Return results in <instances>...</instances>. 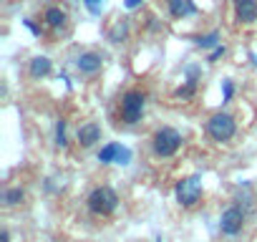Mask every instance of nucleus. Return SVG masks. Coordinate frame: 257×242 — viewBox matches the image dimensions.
<instances>
[{"label":"nucleus","mask_w":257,"mask_h":242,"mask_svg":"<svg viewBox=\"0 0 257 242\" xmlns=\"http://www.w3.org/2000/svg\"><path fill=\"white\" fill-rule=\"evenodd\" d=\"M78 144L83 147V149H88V147H93L96 142H101V127L96 124V121H88V124H81L78 127Z\"/></svg>","instance_id":"9"},{"label":"nucleus","mask_w":257,"mask_h":242,"mask_svg":"<svg viewBox=\"0 0 257 242\" xmlns=\"http://www.w3.org/2000/svg\"><path fill=\"white\" fill-rule=\"evenodd\" d=\"M66 11H61L58 6H51V8H46V13H43V21H46V26L48 28H53V31H58V28H63L66 26Z\"/></svg>","instance_id":"12"},{"label":"nucleus","mask_w":257,"mask_h":242,"mask_svg":"<svg viewBox=\"0 0 257 242\" xmlns=\"http://www.w3.org/2000/svg\"><path fill=\"white\" fill-rule=\"evenodd\" d=\"M232 96H234V83L229 78H224L222 81V101H232Z\"/></svg>","instance_id":"21"},{"label":"nucleus","mask_w":257,"mask_h":242,"mask_svg":"<svg viewBox=\"0 0 257 242\" xmlns=\"http://www.w3.org/2000/svg\"><path fill=\"white\" fill-rule=\"evenodd\" d=\"M174 194H177V202L182 207H194L202 199V177L192 174V177L179 179L174 187Z\"/></svg>","instance_id":"5"},{"label":"nucleus","mask_w":257,"mask_h":242,"mask_svg":"<svg viewBox=\"0 0 257 242\" xmlns=\"http://www.w3.org/2000/svg\"><path fill=\"white\" fill-rule=\"evenodd\" d=\"M86 204H88V212H93L98 217H108L118 207V194L111 187H96V189H91Z\"/></svg>","instance_id":"2"},{"label":"nucleus","mask_w":257,"mask_h":242,"mask_svg":"<svg viewBox=\"0 0 257 242\" xmlns=\"http://www.w3.org/2000/svg\"><path fill=\"white\" fill-rule=\"evenodd\" d=\"M51 68H53V63H51L48 56H36V58H31V63H28V73H31V78H36V81L46 78V76L51 73Z\"/></svg>","instance_id":"10"},{"label":"nucleus","mask_w":257,"mask_h":242,"mask_svg":"<svg viewBox=\"0 0 257 242\" xmlns=\"http://www.w3.org/2000/svg\"><path fill=\"white\" fill-rule=\"evenodd\" d=\"M83 6L91 16H101L103 8H106V0H83Z\"/></svg>","instance_id":"18"},{"label":"nucleus","mask_w":257,"mask_h":242,"mask_svg":"<svg viewBox=\"0 0 257 242\" xmlns=\"http://www.w3.org/2000/svg\"><path fill=\"white\" fill-rule=\"evenodd\" d=\"M184 76H187V81L197 83V81H199V68H197L194 63H189V66H184Z\"/></svg>","instance_id":"22"},{"label":"nucleus","mask_w":257,"mask_h":242,"mask_svg":"<svg viewBox=\"0 0 257 242\" xmlns=\"http://www.w3.org/2000/svg\"><path fill=\"white\" fill-rule=\"evenodd\" d=\"M147 106V96L142 91H126L121 96V118L123 124H139Z\"/></svg>","instance_id":"4"},{"label":"nucleus","mask_w":257,"mask_h":242,"mask_svg":"<svg viewBox=\"0 0 257 242\" xmlns=\"http://www.w3.org/2000/svg\"><path fill=\"white\" fill-rule=\"evenodd\" d=\"M53 142H56V147H58V149H66V147H68V137H66V121H63V118H58V121H56V139H53Z\"/></svg>","instance_id":"17"},{"label":"nucleus","mask_w":257,"mask_h":242,"mask_svg":"<svg viewBox=\"0 0 257 242\" xmlns=\"http://www.w3.org/2000/svg\"><path fill=\"white\" fill-rule=\"evenodd\" d=\"M118 147H121V144H113V142H111V144H106V147L98 152V162H101V164H116Z\"/></svg>","instance_id":"16"},{"label":"nucleus","mask_w":257,"mask_h":242,"mask_svg":"<svg viewBox=\"0 0 257 242\" xmlns=\"http://www.w3.org/2000/svg\"><path fill=\"white\" fill-rule=\"evenodd\" d=\"M23 23H26V28H28V31H31L33 36H41V28H38V26H36L33 21H23Z\"/></svg>","instance_id":"25"},{"label":"nucleus","mask_w":257,"mask_h":242,"mask_svg":"<svg viewBox=\"0 0 257 242\" xmlns=\"http://www.w3.org/2000/svg\"><path fill=\"white\" fill-rule=\"evenodd\" d=\"M101 66H103V58H101V53H93V51H86V53H81V56L76 58V68H78L81 73H86V76L98 73Z\"/></svg>","instance_id":"7"},{"label":"nucleus","mask_w":257,"mask_h":242,"mask_svg":"<svg viewBox=\"0 0 257 242\" xmlns=\"http://www.w3.org/2000/svg\"><path fill=\"white\" fill-rule=\"evenodd\" d=\"M242 227H244V209H239L237 204L227 207L219 217V232L227 237H234L242 232Z\"/></svg>","instance_id":"6"},{"label":"nucleus","mask_w":257,"mask_h":242,"mask_svg":"<svg viewBox=\"0 0 257 242\" xmlns=\"http://www.w3.org/2000/svg\"><path fill=\"white\" fill-rule=\"evenodd\" d=\"M194 91H197V83L187 81L184 86H179V88L174 91V96H177V98H189V96H194Z\"/></svg>","instance_id":"19"},{"label":"nucleus","mask_w":257,"mask_h":242,"mask_svg":"<svg viewBox=\"0 0 257 242\" xmlns=\"http://www.w3.org/2000/svg\"><path fill=\"white\" fill-rule=\"evenodd\" d=\"M224 53H227V48H224V46H217V48L212 51V56L207 58V63H217V61H219V58H222Z\"/></svg>","instance_id":"23"},{"label":"nucleus","mask_w":257,"mask_h":242,"mask_svg":"<svg viewBox=\"0 0 257 242\" xmlns=\"http://www.w3.org/2000/svg\"><path fill=\"white\" fill-rule=\"evenodd\" d=\"M179 147H182V134H179L177 129H172V127H162V129H157L154 137H152V149H154V154L162 157V159L174 157V154L179 152Z\"/></svg>","instance_id":"1"},{"label":"nucleus","mask_w":257,"mask_h":242,"mask_svg":"<svg viewBox=\"0 0 257 242\" xmlns=\"http://www.w3.org/2000/svg\"><path fill=\"white\" fill-rule=\"evenodd\" d=\"M169 13L174 18H189L197 13V6H194V0H169Z\"/></svg>","instance_id":"11"},{"label":"nucleus","mask_w":257,"mask_h":242,"mask_svg":"<svg viewBox=\"0 0 257 242\" xmlns=\"http://www.w3.org/2000/svg\"><path fill=\"white\" fill-rule=\"evenodd\" d=\"M142 3H144V0H126V11H137V8H142Z\"/></svg>","instance_id":"24"},{"label":"nucleus","mask_w":257,"mask_h":242,"mask_svg":"<svg viewBox=\"0 0 257 242\" xmlns=\"http://www.w3.org/2000/svg\"><path fill=\"white\" fill-rule=\"evenodd\" d=\"M128 162H132V149H128V147H118V154H116V164H128Z\"/></svg>","instance_id":"20"},{"label":"nucleus","mask_w":257,"mask_h":242,"mask_svg":"<svg viewBox=\"0 0 257 242\" xmlns=\"http://www.w3.org/2000/svg\"><path fill=\"white\" fill-rule=\"evenodd\" d=\"M207 134H209V139L212 142H229L234 134H237V121H234V116L232 113H224V111H219V113H214L209 121H207Z\"/></svg>","instance_id":"3"},{"label":"nucleus","mask_w":257,"mask_h":242,"mask_svg":"<svg viewBox=\"0 0 257 242\" xmlns=\"http://www.w3.org/2000/svg\"><path fill=\"white\" fill-rule=\"evenodd\" d=\"M23 197H26V192H23L21 187H11V189L3 192V204H6V207H16V204L23 202Z\"/></svg>","instance_id":"15"},{"label":"nucleus","mask_w":257,"mask_h":242,"mask_svg":"<svg viewBox=\"0 0 257 242\" xmlns=\"http://www.w3.org/2000/svg\"><path fill=\"white\" fill-rule=\"evenodd\" d=\"M232 3H234V13L239 23L252 26L257 21V0H232Z\"/></svg>","instance_id":"8"},{"label":"nucleus","mask_w":257,"mask_h":242,"mask_svg":"<svg viewBox=\"0 0 257 242\" xmlns=\"http://www.w3.org/2000/svg\"><path fill=\"white\" fill-rule=\"evenodd\" d=\"M0 242H11V232H8V229L0 232Z\"/></svg>","instance_id":"26"},{"label":"nucleus","mask_w":257,"mask_h":242,"mask_svg":"<svg viewBox=\"0 0 257 242\" xmlns=\"http://www.w3.org/2000/svg\"><path fill=\"white\" fill-rule=\"evenodd\" d=\"M126 38H128V21L121 18V21H116V23L108 28V41H111V43H123Z\"/></svg>","instance_id":"13"},{"label":"nucleus","mask_w":257,"mask_h":242,"mask_svg":"<svg viewBox=\"0 0 257 242\" xmlns=\"http://www.w3.org/2000/svg\"><path fill=\"white\" fill-rule=\"evenodd\" d=\"M194 46H197V48H202V51H207V48H217V46H219V33H217V31H212V33L197 36V38H194Z\"/></svg>","instance_id":"14"},{"label":"nucleus","mask_w":257,"mask_h":242,"mask_svg":"<svg viewBox=\"0 0 257 242\" xmlns=\"http://www.w3.org/2000/svg\"><path fill=\"white\" fill-rule=\"evenodd\" d=\"M249 58H252V63H254V68H257V53H249Z\"/></svg>","instance_id":"27"}]
</instances>
